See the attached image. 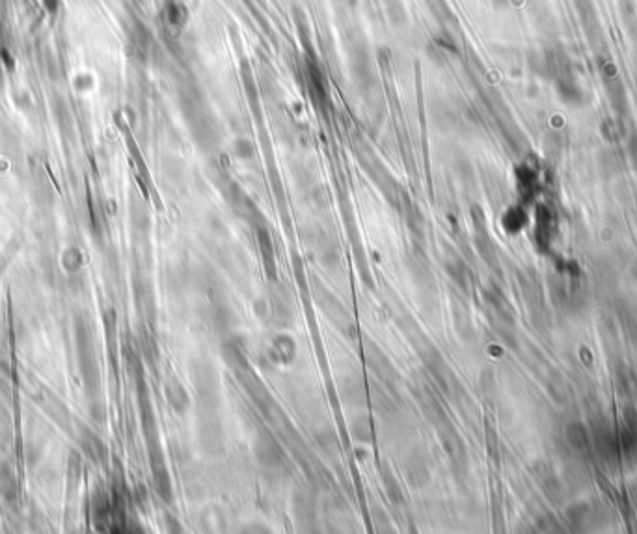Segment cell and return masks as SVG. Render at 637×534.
<instances>
[{
	"label": "cell",
	"instance_id": "7a4b0ae2",
	"mask_svg": "<svg viewBox=\"0 0 637 534\" xmlns=\"http://www.w3.org/2000/svg\"><path fill=\"white\" fill-rule=\"evenodd\" d=\"M0 493L6 501L17 499V480L8 464H0Z\"/></svg>",
	"mask_w": 637,
	"mask_h": 534
},
{
	"label": "cell",
	"instance_id": "3957f363",
	"mask_svg": "<svg viewBox=\"0 0 637 534\" xmlns=\"http://www.w3.org/2000/svg\"><path fill=\"white\" fill-rule=\"evenodd\" d=\"M82 446H84V450L88 452L90 458L95 461H103L105 456H107V449H105L103 443H101V441H99L97 437L93 436L92 431H88V430L84 431Z\"/></svg>",
	"mask_w": 637,
	"mask_h": 534
},
{
	"label": "cell",
	"instance_id": "277c9868",
	"mask_svg": "<svg viewBox=\"0 0 637 534\" xmlns=\"http://www.w3.org/2000/svg\"><path fill=\"white\" fill-rule=\"evenodd\" d=\"M62 263H64L65 271H77L80 263H82V254H80L79 248H68L64 253V258H62Z\"/></svg>",
	"mask_w": 637,
	"mask_h": 534
},
{
	"label": "cell",
	"instance_id": "8992f818",
	"mask_svg": "<svg viewBox=\"0 0 637 534\" xmlns=\"http://www.w3.org/2000/svg\"><path fill=\"white\" fill-rule=\"evenodd\" d=\"M343 2H348V0H343Z\"/></svg>",
	"mask_w": 637,
	"mask_h": 534
},
{
	"label": "cell",
	"instance_id": "5b68a950",
	"mask_svg": "<svg viewBox=\"0 0 637 534\" xmlns=\"http://www.w3.org/2000/svg\"><path fill=\"white\" fill-rule=\"evenodd\" d=\"M168 19L172 21V25L181 26L186 21V14L185 10H183V6L177 4V2L170 4V8H168Z\"/></svg>",
	"mask_w": 637,
	"mask_h": 534
},
{
	"label": "cell",
	"instance_id": "6da1fadb",
	"mask_svg": "<svg viewBox=\"0 0 637 534\" xmlns=\"http://www.w3.org/2000/svg\"><path fill=\"white\" fill-rule=\"evenodd\" d=\"M69 83H71V90L77 95H88L97 88V77L92 73V70H80V68H77V70H73L71 77H69Z\"/></svg>",
	"mask_w": 637,
	"mask_h": 534
}]
</instances>
